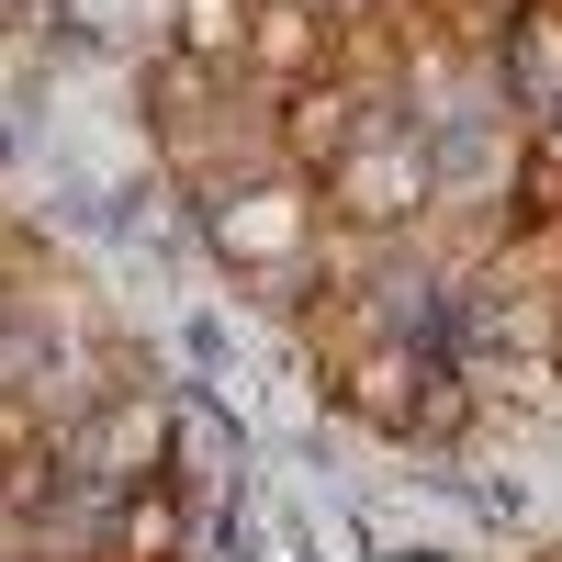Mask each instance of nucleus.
<instances>
[{
	"mask_svg": "<svg viewBox=\"0 0 562 562\" xmlns=\"http://www.w3.org/2000/svg\"><path fill=\"white\" fill-rule=\"evenodd\" d=\"M158 450H169V405L147 383H124V394H102V428L79 439V473H102L124 495V484H158Z\"/></svg>",
	"mask_w": 562,
	"mask_h": 562,
	"instance_id": "nucleus-7",
	"label": "nucleus"
},
{
	"mask_svg": "<svg viewBox=\"0 0 562 562\" xmlns=\"http://www.w3.org/2000/svg\"><path fill=\"white\" fill-rule=\"evenodd\" d=\"M203 225H214V259L248 270V281H293V270L326 248L315 180H293V169H248V180H225V192L203 203Z\"/></svg>",
	"mask_w": 562,
	"mask_h": 562,
	"instance_id": "nucleus-2",
	"label": "nucleus"
},
{
	"mask_svg": "<svg viewBox=\"0 0 562 562\" xmlns=\"http://www.w3.org/2000/svg\"><path fill=\"white\" fill-rule=\"evenodd\" d=\"M428 371H439V349L394 326V338H371V349H349L338 371H326V394H338V416H360V428L405 439V428H416V394H428Z\"/></svg>",
	"mask_w": 562,
	"mask_h": 562,
	"instance_id": "nucleus-5",
	"label": "nucleus"
},
{
	"mask_svg": "<svg viewBox=\"0 0 562 562\" xmlns=\"http://www.w3.org/2000/svg\"><path fill=\"white\" fill-rule=\"evenodd\" d=\"M371 124H383V113H371L349 79H304V90H281V102H270V169L326 180V169H338Z\"/></svg>",
	"mask_w": 562,
	"mask_h": 562,
	"instance_id": "nucleus-4",
	"label": "nucleus"
},
{
	"mask_svg": "<svg viewBox=\"0 0 562 562\" xmlns=\"http://www.w3.org/2000/svg\"><path fill=\"white\" fill-rule=\"evenodd\" d=\"M237 90L248 79H225V68H192V57H147V124H158V147H169V169L192 180V192H214V135L225 124H248L237 113Z\"/></svg>",
	"mask_w": 562,
	"mask_h": 562,
	"instance_id": "nucleus-3",
	"label": "nucleus"
},
{
	"mask_svg": "<svg viewBox=\"0 0 562 562\" xmlns=\"http://www.w3.org/2000/svg\"><path fill=\"white\" fill-rule=\"evenodd\" d=\"M304 12H315L326 34H338V23H371V12H383V0H304Z\"/></svg>",
	"mask_w": 562,
	"mask_h": 562,
	"instance_id": "nucleus-12",
	"label": "nucleus"
},
{
	"mask_svg": "<svg viewBox=\"0 0 562 562\" xmlns=\"http://www.w3.org/2000/svg\"><path fill=\"white\" fill-rule=\"evenodd\" d=\"M102 562H180V495L169 484H124L102 518Z\"/></svg>",
	"mask_w": 562,
	"mask_h": 562,
	"instance_id": "nucleus-8",
	"label": "nucleus"
},
{
	"mask_svg": "<svg viewBox=\"0 0 562 562\" xmlns=\"http://www.w3.org/2000/svg\"><path fill=\"white\" fill-rule=\"evenodd\" d=\"M315 214H326V237H371V248L416 237V225H428V124L383 113L338 169L315 180Z\"/></svg>",
	"mask_w": 562,
	"mask_h": 562,
	"instance_id": "nucleus-1",
	"label": "nucleus"
},
{
	"mask_svg": "<svg viewBox=\"0 0 562 562\" xmlns=\"http://www.w3.org/2000/svg\"><path fill=\"white\" fill-rule=\"evenodd\" d=\"M461 428H473V371H461V360H439V371H428V394H416V428H405V439L450 450Z\"/></svg>",
	"mask_w": 562,
	"mask_h": 562,
	"instance_id": "nucleus-10",
	"label": "nucleus"
},
{
	"mask_svg": "<svg viewBox=\"0 0 562 562\" xmlns=\"http://www.w3.org/2000/svg\"><path fill=\"white\" fill-rule=\"evenodd\" d=\"M326 57H338V34H326L304 0H248V57H237V79L248 90H304V79H326Z\"/></svg>",
	"mask_w": 562,
	"mask_h": 562,
	"instance_id": "nucleus-6",
	"label": "nucleus"
},
{
	"mask_svg": "<svg viewBox=\"0 0 562 562\" xmlns=\"http://www.w3.org/2000/svg\"><path fill=\"white\" fill-rule=\"evenodd\" d=\"M551 349H562V281H551Z\"/></svg>",
	"mask_w": 562,
	"mask_h": 562,
	"instance_id": "nucleus-13",
	"label": "nucleus"
},
{
	"mask_svg": "<svg viewBox=\"0 0 562 562\" xmlns=\"http://www.w3.org/2000/svg\"><path fill=\"white\" fill-rule=\"evenodd\" d=\"M529 12H551V0H439V23H450L461 45H473V57H495V45L518 34Z\"/></svg>",
	"mask_w": 562,
	"mask_h": 562,
	"instance_id": "nucleus-11",
	"label": "nucleus"
},
{
	"mask_svg": "<svg viewBox=\"0 0 562 562\" xmlns=\"http://www.w3.org/2000/svg\"><path fill=\"white\" fill-rule=\"evenodd\" d=\"M169 57L237 79V57H248V0H180V12H169Z\"/></svg>",
	"mask_w": 562,
	"mask_h": 562,
	"instance_id": "nucleus-9",
	"label": "nucleus"
}]
</instances>
